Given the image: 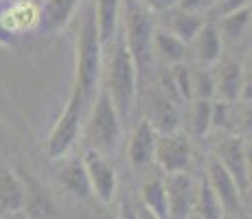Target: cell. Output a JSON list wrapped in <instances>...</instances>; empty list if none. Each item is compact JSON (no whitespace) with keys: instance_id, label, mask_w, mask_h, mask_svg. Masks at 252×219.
<instances>
[{"instance_id":"cell-1","label":"cell","mask_w":252,"mask_h":219,"mask_svg":"<svg viewBox=\"0 0 252 219\" xmlns=\"http://www.w3.org/2000/svg\"><path fill=\"white\" fill-rule=\"evenodd\" d=\"M103 42L99 35V27H96V13L94 4H90L84 11L79 31H77V55H75V79H72L70 99L84 108L88 114L92 103H94L96 94L103 86H101V77L105 72L103 64ZM88 119V116H86Z\"/></svg>"},{"instance_id":"cell-2","label":"cell","mask_w":252,"mask_h":219,"mask_svg":"<svg viewBox=\"0 0 252 219\" xmlns=\"http://www.w3.org/2000/svg\"><path fill=\"white\" fill-rule=\"evenodd\" d=\"M138 68L134 62L129 46L125 42L123 29H119L116 37L108 46V60H105V90L112 99L114 108L119 110L125 127L129 125L136 108V90H138Z\"/></svg>"},{"instance_id":"cell-3","label":"cell","mask_w":252,"mask_h":219,"mask_svg":"<svg viewBox=\"0 0 252 219\" xmlns=\"http://www.w3.org/2000/svg\"><path fill=\"white\" fill-rule=\"evenodd\" d=\"M123 131H125V123L103 86L99 90V94H96L94 103H92L88 112V119L84 123L86 149H94V152L103 156H112L119 149Z\"/></svg>"},{"instance_id":"cell-4","label":"cell","mask_w":252,"mask_h":219,"mask_svg":"<svg viewBox=\"0 0 252 219\" xmlns=\"http://www.w3.org/2000/svg\"><path fill=\"white\" fill-rule=\"evenodd\" d=\"M123 35L136 62L140 79L152 68L154 62V37H156V20L154 11L140 0H123Z\"/></svg>"},{"instance_id":"cell-5","label":"cell","mask_w":252,"mask_h":219,"mask_svg":"<svg viewBox=\"0 0 252 219\" xmlns=\"http://www.w3.org/2000/svg\"><path fill=\"white\" fill-rule=\"evenodd\" d=\"M86 116L88 114L84 112V108H81L75 99L68 96L60 119L55 121V125L51 127V134H48V138H46V156L48 158L62 160L72 152V147L77 145L79 136L84 134Z\"/></svg>"},{"instance_id":"cell-6","label":"cell","mask_w":252,"mask_h":219,"mask_svg":"<svg viewBox=\"0 0 252 219\" xmlns=\"http://www.w3.org/2000/svg\"><path fill=\"white\" fill-rule=\"evenodd\" d=\"M84 162L92 184V195L101 204L110 206L116 199V191H119V173H116L114 164L110 162V156H103L94 149H86Z\"/></svg>"},{"instance_id":"cell-7","label":"cell","mask_w":252,"mask_h":219,"mask_svg":"<svg viewBox=\"0 0 252 219\" xmlns=\"http://www.w3.org/2000/svg\"><path fill=\"white\" fill-rule=\"evenodd\" d=\"M193 160L191 140L182 131H171V134H158V147H156V162L164 173H182L189 171Z\"/></svg>"},{"instance_id":"cell-8","label":"cell","mask_w":252,"mask_h":219,"mask_svg":"<svg viewBox=\"0 0 252 219\" xmlns=\"http://www.w3.org/2000/svg\"><path fill=\"white\" fill-rule=\"evenodd\" d=\"M164 184L169 195V219H189L195 213L197 180H193L189 171L167 173Z\"/></svg>"},{"instance_id":"cell-9","label":"cell","mask_w":252,"mask_h":219,"mask_svg":"<svg viewBox=\"0 0 252 219\" xmlns=\"http://www.w3.org/2000/svg\"><path fill=\"white\" fill-rule=\"evenodd\" d=\"M204 175H206L208 184L213 187V191L217 193V197H220L224 211L228 213V215H235V217L239 215L241 197H244V193H241L237 180L228 173V169H226L224 164L217 160V156H211V158L206 160Z\"/></svg>"},{"instance_id":"cell-10","label":"cell","mask_w":252,"mask_h":219,"mask_svg":"<svg viewBox=\"0 0 252 219\" xmlns=\"http://www.w3.org/2000/svg\"><path fill=\"white\" fill-rule=\"evenodd\" d=\"M156 147H158V131L147 119L138 121L129 134L127 143V160L134 169H145L156 162Z\"/></svg>"},{"instance_id":"cell-11","label":"cell","mask_w":252,"mask_h":219,"mask_svg":"<svg viewBox=\"0 0 252 219\" xmlns=\"http://www.w3.org/2000/svg\"><path fill=\"white\" fill-rule=\"evenodd\" d=\"M215 156L228 169V173L232 178L237 180L241 193L246 195V191L250 187V180H248V149H246L244 140L239 136H228V138H224L217 145Z\"/></svg>"},{"instance_id":"cell-12","label":"cell","mask_w":252,"mask_h":219,"mask_svg":"<svg viewBox=\"0 0 252 219\" xmlns=\"http://www.w3.org/2000/svg\"><path fill=\"white\" fill-rule=\"evenodd\" d=\"M0 20L9 33L22 35L40 27V4H35L33 0H18L4 11H0Z\"/></svg>"},{"instance_id":"cell-13","label":"cell","mask_w":252,"mask_h":219,"mask_svg":"<svg viewBox=\"0 0 252 219\" xmlns=\"http://www.w3.org/2000/svg\"><path fill=\"white\" fill-rule=\"evenodd\" d=\"M57 180L64 187L66 193H70L77 199H90L92 195V184L88 178V169H86L84 156L81 158H68L62 169L57 171Z\"/></svg>"},{"instance_id":"cell-14","label":"cell","mask_w":252,"mask_h":219,"mask_svg":"<svg viewBox=\"0 0 252 219\" xmlns=\"http://www.w3.org/2000/svg\"><path fill=\"white\" fill-rule=\"evenodd\" d=\"M79 2L81 0H44V4H40V27H37V31L46 33V35L62 31L70 22V18L75 16Z\"/></svg>"},{"instance_id":"cell-15","label":"cell","mask_w":252,"mask_h":219,"mask_svg":"<svg viewBox=\"0 0 252 219\" xmlns=\"http://www.w3.org/2000/svg\"><path fill=\"white\" fill-rule=\"evenodd\" d=\"M193 51H195V60L202 66L213 68L221 60V48H224V35H221L217 22H206L197 37L191 42Z\"/></svg>"},{"instance_id":"cell-16","label":"cell","mask_w":252,"mask_h":219,"mask_svg":"<svg viewBox=\"0 0 252 219\" xmlns=\"http://www.w3.org/2000/svg\"><path fill=\"white\" fill-rule=\"evenodd\" d=\"M24 182V193H27V204H24V211L29 213L33 219H51L55 215V206H53V199L46 193V188L42 187L35 180V175L31 171H18Z\"/></svg>"},{"instance_id":"cell-17","label":"cell","mask_w":252,"mask_h":219,"mask_svg":"<svg viewBox=\"0 0 252 219\" xmlns=\"http://www.w3.org/2000/svg\"><path fill=\"white\" fill-rule=\"evenodd\" d=\"M94 13H96V27H99L101 42L108 48L121 29L123 0H94Z\"/></svg>"},{"instance_id":"cell-18","label":"cell","mask_w":252,"mask_h":219,"mask_svg":"<svg viewBox=\"0 0 252 219\" xmlns=\"http://www.w3.org/2000/svg\"><path fill=\"white\" fill-rule=\"evenodd\" d=\"M244 72L246 68L241 62H224L220 70H215L217 77V99L226 103H235L241 96V86H244Z\"/></svg>"},{"instance_id":"cell-19","label":"cell","mask_w":252,"mask_h":219,"mask_svg":"<svg viewBox=\"0 0 252 219\" xmlns=\"http://www.w3.org/2000/svg\"><path fill=\"white\" fill-rule=\"evenodd\" d=\"M27 204L24 182L20 173L0 169V211L4 213H20Z\"/></svg>"},{"instance_id":"cell-20","label":"cell","mask_w":252,"mask_h":219,"mask_svg":"<svg viewBox=\"0 0 252 219\" xmlns=\"http://www.w3.org/2000/svg\"><path fill=\"white\" fill-rule=\"evenodd\" d=\"M167 13H169V31L176 33V35L187 44H191L195 40L197 33L202 31V27L208 22L204 18V13L187 11V9H182V7H176Z\"/></svg>"},{"instance_id":"cell-21","label":"cell","mask_w":252,"mask_h":219,"mask_svg":"<svg viewBox=\"0 0 252 219\" xmlns=\"http://www.w3.org/2000/svg\"><path fill=\"white\" fill-rule=\"evenodd\" d=\"M140 204L160 219H169V195L162 175L149 178L140 184Z\"/></svg>"},{"instance_id":"cell-22","label":"cell","mask_w":252,"mask_h":219,"mask_svg":"<svg viewBox=\"0 0 252 219\" xmlns=\"http://www.w3.org/2000/svg\"><path fill=\"white\" fill-rule=\"evenodd\" d=\"M154 51L162 57L169 64H184L187 60V42L180 40L176 33H171L169 29H158L156 37H154Z\"/></svg>"},{"instance_id":"cell-23","label":"cell","mask_w":252,"mask_h":219,"mask_svg":"<svg viewBox=\"0 0 252 219\" xmlns=\"http://www.w3.org/2000/svg\"><path fill=\"white\" fill-rule=\"evenodd\" d=\"M149 123L156 127L158 134H171L178 131V123H180V114L178 108L164 96H156L152 101V112H149Z\"/></svg>"},{"instance_id":"cell-24","label":"cell","mask_w":252,"mask_h":219,"mask_svg":"<svg viewBox=\"0 0 252 219\" xmlns=\"http://www.w3.org/2000/svg\"><path fill=\"white\" fill-rule=\"evenodd\" d=\"M195 215L202 219H224L228 213L224 211L217 193L208 184L206 175L197 180V195H195Z\"/></svg>"},{"instance_id":"cell-25","label":"cell","mask_w":252,"mask_h":219,"mask_svg":"<svg viewBox=\"0 0 252 219\" xmlns=\"http://www.w3.org/2000/svg\"><path fill=\"white\" fill-rule=\"evenodd\" d=\"M221 20L217 22L221 35L226 40H239L244 33L250 31V22H252V7L239 9V11L226 13V16H220Z\"/></svg>"},{"instance_id":"cell-26","label":"cell","mask_w":252,"mask_h":219,"mask_svg":"<svg viewBox=\"0 0 252 219\" xmlns=\"http://www.w3.org/2000/svg\"><path fill=\"white\" fill-rule=\"evenodd\" d=\"M189 129L197 138L206 136L213 129V101L193 99L191 112H189Z\"/></svg>"},{"instance_id":"cell-27","label":"cell","mask_w":252,"mask_h":219,"mask_svg":"<svg viewBox=\"0 0 252 219\" xmlns=\"http://www.w3.org/2000/svg\"><path fill=\"white\" fill-rule=\"evenodd\" d=\"M217 96V77L213 68H200L193 72V99H208L213 101Z\"/></svg>"},{"instance_id":"cell-28","label":"cell","mask_w":252,"mask_h":219,"mask_svg":"<svg viewBox=\"0 0 252 219\" xmlns=\"http://www.w3.org/2000/svg\"><path fill=\"white\" fill-rule=\"evenodd\" d=\"M173 88L178 90L180 99H193V72L184 64H176L173 68Z\"/></svg>"},{"instance_id":"cell-29","label":"cell","mask_w":252,"mask_h":219,"mask_svg":"<svg viewBox=\"0 0 252 219\" xmlns=\"http://www.w3.org/2000/svg\"><path fill=\"white\" fill-rule=\"evenodd\" d=\"M99 219H138L136 204L121 202V206H119V215H112V213H103V215H101Z\"/></svg>"},{"instance_id":"cell-30","label":"cell","mask_w":252,"mask_h":219,"mask_svg":"<svg viewBox=\"0 0 252 219\" xmlns=\"http://www.w3.org/2000/svg\"><path fill=\"white\" fill-rule=\"evenodd\" d=\"M217 2H220V0H182L180 7H182V9H187V11L204 13V11H208L211 7H215Z\"/></svg>"},{"instance_id":"cell-31","label":"cell","mask_w":252,"mask_h":219,"mask_svg":"<svg viewBox=\"0 0 252 219\" xmlns=\"http://www.w3.org/2000/svg\"><path fill=\"white\" fill-rule=\"evenodd\" d=\"M252 0H224L221 4H217V13L220 16H226V13H232V11H239V9H246V7H252Z\"/></svg>"},{"instance_id":"cell-32","label":"cell","mask_w":252,"mask_h":219,"mask_svg":"<svg viewBox=\"0 0 252 219\" xmlns=\"http://www.w3.org/2000/svg\"><path fill=\"white\" fill-rule=\"evenodd\" d=\"M140 2H145L152 11H171V9H176V7H180V2L182 0H140Z\"/></svg>"},{"instance_id":"cell-33","label":"cell","mask_w":252,"mask_h":219,"mask_svg":"<svg viewBox=\"0 0 252 219\" xmlns=\"http://www.w3.org/2000/svg\"><path fill=\"white\" fill-rule=\"evenodd\" d=\"M239 101L252 103V68H246V72H244V86H241Z\"/></svg>"},{"instance_id":"cell-34","label":"cell","mask_w":252,"mask_h":219,"mask_svg":"<svg viewBox=\"0 0 252 219\" xmlns=\"http://www.w3.org/2000/svg\"><path fill=\"white\" fill-rule=\"evenodd\" d=\"M241 127H244V131L252 134V103H248L246 112L241 114Z\"/></svg>"},{"instance_id":"cell-35","label":"cell","mask_w":252,"mask_h":219,"mask_svg":"<svg viewBox=\"0 0 252 219\" xmlns=\"http://www.w3.org/2000/svg\"><path fill=\"white\" fill-rule=\"evenodd\" d=\"M13 40H16V35H13V33H9L7 29H4L2 20H0V44H2V46H11Z\"/></svg>"},{"instance_id":"cell-36","label":"cell","mask_w":252,"mask_h":219,"mask_svg":"<svg viewBox=\"0 0 252 219\" xmlns=\"http://www.w3.org/2000/svg\"><path fill=\"white\" fill-rule=\"evenodd\" d=\"M136 213H138V219H160V217H156L149 208H145L143 204H136Z\"/></svg>"},{"instance_id":"cell-37","label":"cell","mask_w":252,"mask_h":219,"mask_svg":"<svg viewBox=\"0 0 252 219\" xmlns=\"http://www.w3.org/2000/svg\"><path fill=\"white\" fill-rule=\"evenodd\" d=\"M248 180H250V187H252V154H248Z\"/></svg>"},{"instance_id":"cell-38","label":"cell","mask_w":252,"mask_h":219,"mask_svg":"<svg viewBox=\"0 0 252 219\" xmlns=\"http://www.w3.org/2000/svg\"><path fill=\"white\" fill-rule=\"evenodd\" d=\"M189 219H202V217H197V215H195V213H193V215H191V217H189Z\"/></svg>"},{"instance_id":"cell-39","label":"cell","mask_w":252,"mask_h":219,"mask_svg":"<svg viewBox=\"0 0 252 219\" xmlns=\"http://www.w3.org/2000/svg\"><path fill=\"white\" fill-rule=\"evenodd\" d=\"M224 219H237V217H235V215H226Z\"/></svg>"},{"instance_id":"cell-40","label":"cell","mask_w":252,"mask_h":219,"mask_svg":"<svg viewBox=\"0 0 252 219\" xmlns=\"http://www.w3.org/2000/svg\"><path fill=\"white\" fill-rule=\"evenodd\" d=\"M248 33H250V37H252V22H250V31Z\"/></svg>"},{"instance_id":"cell-41","label":"cell","mask_w":252,"mask_h":219,"mask_svg":"<svg viewBox=\"0 0 252 219\" xmlns=\"http://www.w3.org/2000/svg\"><path fill=\"white\" fill-rule=\"evenodd\" d=\"M248 68H252V60H250V66H248Z\"/></svg>"},{"instance_id":"cell-42","label":"cell","mask_w":252,"mask_h":219,"mask_svg":"<svg viewBox=\"0 0 252 219\" xmlns=\"http://www.w3.org/2000/svg\"><path fill=\"white\" fill-rule=\"evenodd\" d=\"M221 2H224V0H220V2H217V4H221Z\"/></svg>"},{"instance_id":"cell-43","label":"cell","mask_w":252,"mask_h":219,"mask_svg":"<svg viewBox=\"0 0 252 219\" xmlns=\"http://www.w3.org/2000/svg\"><path fill=\"white\" fill-rule=\"evenodd\" d=\"M0 129H2V125H0Z\"/></svg>"}]
</instances>
